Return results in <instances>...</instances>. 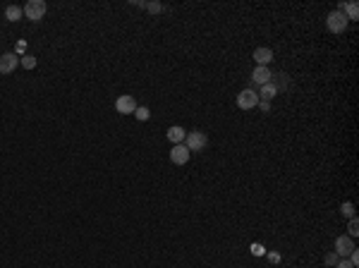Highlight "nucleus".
Masks as SVG:
<instances>
[{"mask_svg":"<svg viewBox=\"0 0 359 268\" xmlns=\"http://www.w3.org/2000/svg\"><path fill=\"white\" fill-rule=\"evenodd\" d=\"M22 15H24V10L19 8V5H8V10H5V19H8V22H19Z\"/></svg>","mask_w":359,"mask_h":268,"instance_id":"ddd939ff","label":"nucleus"},{"mask_svg":"<svg viewBox=\"0 0 359 268\" xmlns=\"http://www.w3.org/2000/svg\"><path fill=\"white\" fill-rule=\"evenodd\" d=\"M259 108H261L264 113H268V111H271V103H268V101H259Z\"/></svg>","mask_w":359,"mask_h":268,"instance_id":"b1692460","label":"nucleus"},{"mask_svg":"<svg viewBox=\"0 0 359 268\" xmlns=\"http://www.w3.org/2000/svg\"><path fill=\"white\" fill-rule=\"evenodd\" d=\"M22 10H24V17H27V19H32V22H41L43 15H46L48 5H46V0H29Z\"/></svg>","mask_w":359,"mask_h":268,"instance_id":"f257e3e1","label":"nucleus"},{"mask_svg":"<svg viewBox=\"0 0 359 268\" xmlns=\"http://www.w3.org/2000/svg\"><path fill=\"white\" fill-rule=\"evenodd\" d=\"M19 63H22L24 70H34V67H36V58H34V56H22V58H19Z\"/></svg>","mask_w":359,"mask_h":268,"instance_id":"f3484780","label":"nucleus"},{"mask_svg":"<svg viewBox=\"0 0 359 268\" xmlns=\"http://www.w3.org/2000/svg\"><path fill=\"white\" fill-rule=\"evenodd\" d=\"M271 84L275 87V91H283V89H288L290 87V77L288 74H273V79H271Z\"/></svg>","mask_w":359,"mask_h":268,"instance_id":"4468645a","label":"nucleus"},{"mask_svg":"<svg viewBox=\"0 0 359 268\" xmlns=\"http://www.w3.org/2000/svg\"><path fill=\"white\" fill-rule=\"evenodd\" d=\"M189 156H192V153H189V149L185 146V144H175L172 151H170V160L175 163V166H185V163L189 160Z\"/></svg>","mask_w":359,"mask_h":268,"instance_id":"423d86ee","label":"nucleus"},{"mask_svg":"<svg viewBox=\"0 0 359 268\" xmlns=\"http://www.w3.org/2000/svg\"><path fill=\"white\" fill-rule=\"evenodd\" d=\"M134 118L139 120V122H146V120L151 118V111H148V108H144V105H137V111H134Z\"/></svg>","mask_w":359,"mask_h":268,"instance_id":"dca6fc26","label":"nucleus"},{"mask_svg":"<svg viewBox=\"0 0 359 268\" xmlns=\"http://www.w3.org/2000/svg\"><path fill=\"white\" fill-rule=\"evenodd\" d=\"M254 60H257L261 67H268V63L273 60V50H271V48H257V50H254Z\"/></svg>","mask_w":359,"mask_h":268,"instance_id":"9b49d317","label":"nucleus"},{"mask_svg":"<svg viewBox=\"0 0 359 268\" xmlns=\"http://www.w3.org/2000/svg\"><path fill=\"white\" fill-rule=\"evenodd\" d=\"M340 211H343V216H347V218H354V206H352V201H345Z\"/></svg>","mask_w":359,"mask_h":268,"instance_id":"a211bd4d","label":"nucleus"},{"mask_svg":"<svg viewBox=\"0 0 359 268\" xmlns=\"http://www.w3.org/2000/svg\"><path fill=\"white\" fill-rule=\"evenodd\" d=\"M347 22H350V19H347L343 12H338V10H333V12L326 17L328 32H333V34H343L345 29H347Z\"/></svg>","mask_w":359,"mask_h":268,"instance_id":"f03ea898","label":"nucleus"},{"mask_svg":"<svg viewBox=\"0 0 359 268\" xmlns=\"http://www.w3.org/2000/svg\"><path fill=\"white\" fill-rule=\"evenodd\" d=\"M146 10L156 15V12H161V10H163V5H161V3H146Z\"/></svg>","mask_w":359,"mask_h":268,"instance_id":"412c9836","label":"nucleus"},{"mask_svg":"<svg viewBox=\"0 0 359 268\" xmlns=\"http://www.w3.org/2000/svg\"><path fill=\"white\" fill-rule=\"evenodd\" d=\"M165 137H168L172 144H182V142H185V137H187V132H185L182 127L175 125V127H170V129H168V134H165Z\"/></svg>","mask_w":359,"mask_h":268,"instance_id":"f8f14e48","label":"nucleus"},{"mask_svg":"<svg viewBox=\"0 0 359 268\" xmlns=\"http://www.w3.org/2000/svg\"><path fill=\"white\" fill-rule=\"evenodd\" d=\"M336 268H354V266H352V263H350L347 259H340V261L336 263Z\"/></svg>","mask_w":359,"mask_h":268,"instance_id":"5701e85b","label":"nucleus"},{"mask_svg":"<svg viewBox=\"0 0 359 268\" xmlns=\"http://www.w3.org/2000/svg\"><path fill=\"white\" fill-rule=\"evenodd\" d=\"M347 230H350V237L359 235V221H357V218H350V228H347Z\"/></svg>","mask_w":359,"mask_h":268,"instance_id":"6ab92c4d","label":"nucleus"},{"mask_svg":"<svg viewBox=\"0 0 359 268\" xmlns=\"http://www.w3.org/2000/svg\"><path fill=\"white\" fill-rule=\"evenodd\" d=\"M115 111L120 115H132L137 111V101H134V96H120L115 101Z\"/></svg>","mask_w":359,"mask_h":268,"instance_id":"39448f33","label":"nucleus"},{"mask_svg":"<svg viewBox=\"0 0 359 268\" xmlns=\"http://www.w3.org/2000/svg\"><path fill=\"white\" fill-rule=\"evenodd\" d=\"M350 263H352L354 268L359 266V252H357V249H352V252H350Z\"/></svg>","mask_w":359,"mask_h":268,"instance_id":"4be33fe9","label":"nucleus"},{"mask_svg":"<svg viewBox=\"0 0 359 268\" xmlns=\"http://www.w3.org/2000/svg\"><path fill=\"white\" fill-rule=\"evenodd\" d=\"M338 12H343L347 19H359V5L352 0V3H340L338 5Z\"/></svg>","mask_w":359,"mask_h":268,"instance_id":"9d476101","label":"nucleus"},{"mask_svg":"<svg viewBox=\"0 0 359 268\" xmlns=\"http://www.w3.org/2000/svg\"><path fill=\"white\" fill-rule=\"evenodd\" d=\"M352 249H357L354 247V242H352V237H345V235H340L336 239V254L340 256V259H345V256H350V252Z\"/></svg>","mask_w":359,"mask_h":268,"instance_id":"6e6552de","label":"nucleus"},{"mask_svg":"<svg viewBox=\"0 0 359 268\" xmlns=\"http://www.w3.org/2000/svg\"><path fill=\"white\" fill-rule=\"evenodd\" d=\"M268 256H271V261H275V263H278V261H280V254H268Z\"/></svg>","mask_w":359,"mask_h":268,"instance_id":"a878e982","label":"nucleus"},{"mask_svg":"<svg viewBox=\"0 0 359 268\" xmlns=\"http://www.w3.org/2000/svg\"><path fill=\"white\" fill-rule=\"evenodd\" d=\"M206 144H209V139H206V134L199 132V129H194V132H189L187 137H185V146L189 149V153H194V151H203V149H206Z\"/></svg>","mask_w":359,"mask_h":268,"instance_id":"7ed1b4c3","label":"nucleus"},{"mask_svg":"<svg viewBox=\"0 0 359 268\" xmlns=\"http://www.w3.org/2000/svg\"><path fill=\"white\" fill-rule=\"evenodd\" d=\"M323 261H326V266H336L338 261H340V256L333 252V254H326V259H323Z\"/></svg>","mask_w":359,"mask_h":268,"instance_id":"aec40b11","label":"nucleus"},{"mask_svg":"<svg viewBox=\"0 0 359 268\" xmlns=\"http://www.w3.org/2000/svg\"><path fill=\"white\" fill-rule=\"evenodd\" d=\"M17 65H19V56L5 53V56L0 58V74H12L17 70Z\"/></svg>","mask_w":359,"mask_h":268,"instance_id":"0eeeda50","label":"nucleus"},{"mask_svg":"<svg viewBox=\"0 0 359 268\" xmlns=\"http://www.w3.org/2000/svg\"><path fill=\"white\" fill-rule=\"evenodd\" d=\"M251 79H254V84L264 87V84H268V82L273 79V72L268 70V67H261V65H257V67H254V72H251Z\"/></svg>","mask_w":359,"mask_h":268,"instance_id":"1a4fd4ad","label":"nucleus"},{"mask_svg":"<svg viewBox=\"0 0 359 268\" xmlns=\"http://www.w3.org/2000/svg\"><path fill=\"white\" fill-rule=\"evenodd\" d=\"M275 94H278V91H275V87L268 82V84H264V87H261V91H259V101H268V103H271V98H273Z\"/></svg>","mask_w":359,"mask_h":268,"instance_id":"2eb2a0df","label":"nucleus"},{"mask_svg":"<svg viewBox=\"0 0 359 268\" xmlns=\"http://www.w3.org/2000/svg\"><path fill=\"white\" fill-rule=\"evenodd\" d=\"M237 105L242 108V111H251V108H257L259 105V94L254 89H244L237 94Z\"/></svg>","mask_w":359,"mask_h":268,"instance_id":"20e7f679","label":"nucleus"},{"mask_svg":"<svg viewBox=\"0 0 359 268\" xmlns=\"http://www.w3.org/2000/svg\"><path fill=\"white\" fill-rule=\"evenodd\" d=\"M251 252L257 254V256H261V254H264V247H261V245H254V247H251Z\"/></svg>","mask_w":359,"mask_h":268,"instance_id":"393cba45","label":"nucleus"}]
</instances>
